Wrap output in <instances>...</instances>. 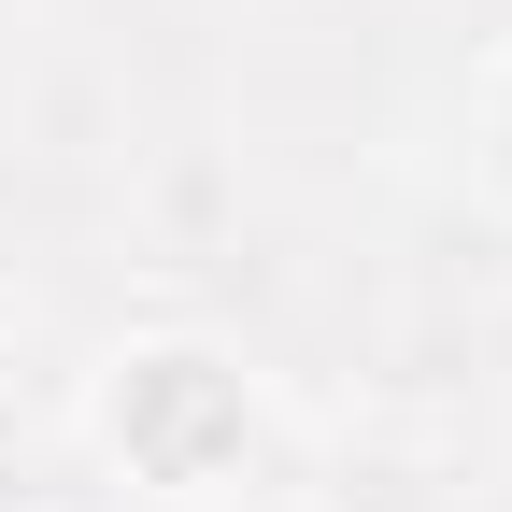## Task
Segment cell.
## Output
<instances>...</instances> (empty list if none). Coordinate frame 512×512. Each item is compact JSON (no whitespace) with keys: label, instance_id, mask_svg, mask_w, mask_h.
<instances>
[{"label":"cell","instance_id":"1","mask_svg":"<svg viewBox=\"0 0 512 512\" xmlns=\"http://www.w3.org/2000/svg\"><path fill=\"white\" fill-rule=\"evenodd\" d=\"M114 427L143 441L157 470H200V441H242V413H228V384H214L200 356H157V370H128V399H114Z\"/></svg>","mask_w":512,"mask_h":512}]
</instances>
